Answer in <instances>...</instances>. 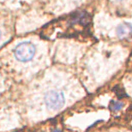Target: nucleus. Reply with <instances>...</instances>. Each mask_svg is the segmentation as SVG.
I'll list each match as a JSON object with an SVG mask.
<instances>
[{
	"label": "nucleus",
	"instance_id": "f257e3e1",
	"mask_svg": "<svg viewBox=\"0 0 132 132\" xmlns=\"http://www.w3.org/2000/svg\"><path fill=\"white\" fill-rule=\"evenodd\" d=\"M35 46L31 42L25 41L20 43L15 48L14 54L16 59L21 62H28L34 58L35 54Z\"/></svg>",
	"mask_w": 132,
	"mask_h": 132
},
{
	"label": "nucleus",
	"instance_id": "f03ea898",
	"mask_svg": "<svg viewBox=\"0 0 132 132\" xmlns=\"http://www.w3.org/2000/svg\"><path fill=\"white\" fill-rule=\"evenodd\" d=\"M45 101L48 107L57 110L64 106V96L61 92L51 91V92H48L45 94Z\"/></svg>",
	"mask_w": 132,
	"mask_h": 132
},
{
	"label": "nucleus",
	"instance_id": "7ed1b4c3",
	"mask_svg": "<svg viewBox=\"0 0 132 132\" xmlns=\"http://www.w3.org/2000/svg\"><path fill=\"white\" fill-rule=\"evenodd\" d=\"M131 34H132V25L130 23L125 22L117 27V34L119 38H124L125 36Z\"/></svg>",
	"mask_w": 132,
	"mask_h": 132
},
{
	"label": "nucleus",
	"instance_id": "20e7f679",
	"mask_svg": "<svg viewBox=\"0 0 132 132\" xmlns=\"http://www.w3.org/2000/svg\"><path fill=\"white\" fill-rule=\"evenodd\" d=\"M109 109L111 111H118L124 107V103L122 101H117V100H111L109 104Z\"/></svg>",
	"mask_w": 132,
	"mask_h": 132
},
{
	"label": "nucleus",
	"instance_id": "39448f33",
	"mask_svg": "<svg viewBox=\"0 0 132 132\" xmlns=\"http://www.w3.org/2000/svg\"><path fill=\"white\" fill-rule=\"evenodd\" d=\"M115 93H116V94H117V97H118L119 99H123L124 97L127 96L126 94H125V93L124 92V90H123L122 88H115Z\"/></svg>",
	"mask_w": 132,
	"mask_h": 132
},
{
	"label": "nucleus",
	"instance_id": "423d86ee",
	"mask_svg": "<svg viewBox=\"0 0 132 132\" xmlns=\"http://www.w3.org/2000/svg\"><path fill=\"white\" fill-rule=\"evenodd\" d=\"M0 38H1V31H0Z\"/></svg>",
	"mask_w": 132,
	"mask_h": 132
},
{
	"label": "nucleus",
	"instance_id": "0eeeda50",
	"mask_svg": "<svg viewBox=\"0 0 132 132\" xmlns=\"http://www.w3.org/2000/svg\"><path fill=\"white\" fill-rule=\"evenodd\" d=\"M118 1H122V0H118Z\"/></svg>",
	"mask_w": 132,
	"mask_h": 132
}]
</instances>
